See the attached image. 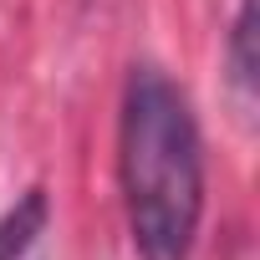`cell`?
Masks as SVG:
<instances>
[{
    "mask_svg": "<svg viewBox=\"0 0 260 260\" xmlns=\"http://www.w3.org/2000/svg\"><path fill=\"white\" fill-rule=\"evenodd\" d=\"M122 214L138 260H189L204 219V138L164 67H133L117 117Z\"/></svg>",
    "mask_w": 260,
    "mask_h": 260,
    "instance_id": "6da1fadb",
    "label": "cell"
},
{
    "mask_svg": "<svg viewBox=\"0 0 260 260\" xmlns=\"http://www.w3.org/2000/svg\"><path fill=\"white\" fill-rule=\"evenodd\" d=\"M46 219H51V199L36 184V189H26L6 214H0V260H21L36 245V235L46 230Z\"/></svg>",
    "mask_w": 260,
    "mask_h": 260,
    "instance_id": "7a4b0ae2",
    "label": "cell"
},
{
    "mask_svg": "<svg viewBox=\"0 0 260 260\" xmlns=\"http://www.w3.org/2000/svg\"><path fill=\"white\" fill-rule=\"evenodd\" d=\"M230 87L240 107L255 102V0H240L235 26H230Z\"/></svg>",
    "mask_w": 260,
    "mask_h": 260,
    "instance_id": "3957f363",
    "label": "cell"
}]
</instances>
